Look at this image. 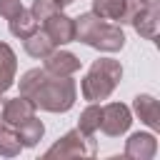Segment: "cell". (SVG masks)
Masks as SVG:
<instances>
[{
  "mask_svg": "<svg viewBox=\"0 0 160 160\" xmlns=\"http://www.w3.org/2000/svg\"><path fill=\"white\" fill-rule=\"evenodd\" d=\"M75 40L100 50V52H118L125 48V32L118 22L102 20L95 12H82L75 18Z\"/></svg>",
  "mask_w": 160,
  "mask_h": 160,
  "instance_id": "1",
  "label": "cell"
},
{
  "mask_svg": "<svg viewBox=\"0 0 160 160\" xmlns=\"http://www.w3.org/2000/svg\"><path fill=\"white\" fill-rule=\"evenodd\" d=\"M120 80H122V65L112 58H98L82 78V85H80L82 98L90 102L108 100L112 90L120 85Z\"/></svg>",
  "mask_w": 160,
  "mask_h": 160,
  "instance_id": "2",
  "label": "cell"
},
{
  "mask_svg": "<svg viewBox=\"0 0 160 160\" xmlns=\"http://www.w3.org/2000/svg\"><path fill=\"white\" fill-rule=\"evenodd\" d=\"M75 98H78V90H75V82L70 78H55V75L48 72V78L40 82V88L35 90V95L30 100L40 110L68 112L75 105Z\"/></svg>",
  "mask_w": 160,
  "mask_h": 160,
  "instance_id": "3",
  "label": "cell"
},
{
  "mask_svg": "<svg viewBox=\"0 0 160 160\" xmlns=\"http://www.w3.org/2000/svg\"><path fill=\"white\" fill-rule=\"evenodd\" d=\"M95 135H85L82 130H70L65 132L52 148L45 150V158H82V155H95Z\"/></svg>",
  "mask_w": 160,
  "mask_h": 160,
  "instance_id": "4",
  "label": "cell"
},
{
  "mask_svg": "<svg viewBox=\"0 0 160 160\" xmlns=\"http://www.w3.org/2000/svg\"><path fill=\"white\" fill-rule=\"evenodd\" d=\"M130 122H132V115H130L128 105H122V102H108L100 110V125H98V130H102L110 138H120L122 132L130 130Z\"/></svg>",
  "mask_w": 160,
  "mask_h": 160,
  "instance_id": "5",
  "label": "cell"
},
{
  "mask_svg": "<svg viewBox=\"0 0 160 160\" xmlns=\"http://www.w3.org/2000/svg\"><path fill=\"white\" fill-rule=\"evenodd\" d=\"M138 8H140V0H92V12L118 25L130 22Z\"/></svg>",
  "mask_w": 160,
  "mask_h": 160,
  "instance_id": "6",
  "label": "cell"
},
{
  "mask_svg": "<svg viewBox=\"0 0 160 160\" xmlns=\"http://www.w3.org/2000/svg\"><path fill=\"white\" fill-rule=\"evenodd\" d=\"M42 32L52 40V45H68L75 40V18H68L62 12L50 15L48 20H42Z\"/></svg>",
  "mask_w": 160,
  "mask_h": 160,
  "instance_id": "7",
  "label": "cell"
},
{
  "mask_svg": "<svg viewBox=\"0 0 160 160\" xmlns=\"http://www.w3.org/2000/svg\"><path fill=\"white\" fill-rule=\"evenodd\" d=\"M45 70L55 78H72L80 70V60L70 50H52L45 58Z\"/></svg>",
  "mask_w": 160,
  "mask_h": 160,
  "instance_id": "8",
  "label": "cell"
},
{
  "mask_svg": "<svg viewBox=\"0 0 160 160\" xmlns=\"http://www.w3.org/2000/svg\"><path fill=\"white\" fill-rule=\"evenodd\" d=\"M32 115H35V102H32L30 98L20 95V98H12V100H5L0 120L8 122V125H12V128H18L20 122H25V120L32 118Z\"/></svg>",
  "mask_w": 160,
  "mask_h": 160,
  "instance_id": "9",
  "label": "cell"
},
{
  "mask_svg": "<svg viewBox=\"0 0 160 160\" xmlns=\"http://www.w3.org/2000/svg\"><path fill=\"white\" fill-rule=\"evenodd\" d=\"M158 18H160V15H158V8H152V5H140V8L135 10L130 25L135 28V32H138L140 38L155 40V38H158V25H160Z\"/></svg>",
  "mask_w": 160,
  "mask_h": 160,
  "instance_id": "10",
  "label": "cell"
},
{
  "mask_svg": "<svg viewBox=\"0 0 160 160\" xmlns=\"http://www.w3.org/2000/svg\"><path fill=\"white\" fill-rule=\"evenodd\" d=\"M158 152V140L152 132H132L125 142V155L132 160H150Z\"/></svg>",
  "mask_w": 160,
  "mask_h": 160,
  "instance_id": "11",
  "label": "cell"
},
{
  "mask_svg": "<svg viewBox=\"0 0 160 160\" xmlns=\"http://www.w3.org/2000/svg\"><path fill=\"white\" fill-rule=\"evenodd\" d=\"M132 108H135L138 118H140L150 130H160V102L155 100V95H150V92L138 95L135 102H132Z\"/></svg>",
  "mask_w": 160,
  "mask_h": 160,
  "instance_id": "12",
  "label": "cell"
},
{
  "mask_svg": "<svg viewBox=\"0 0 160 160\" xmlns=\"http://www.w3.org/2000/svg\"><path fill=\"white\" fill-rule=\"evenodd\" d=\"M15 70H18V62H15L12 48H10L8 42H0V95L12 88V82H15Z\"/></svg>",
  "mask_w": 160,
  "mask_h": 160,
  "instance_id": "13",
  "label": "cell"
},
{
  "mask_svg": "<svg viewBox=\"0 0 160 160\" xmlns=\"http://www.w3.org/2000/svg\"><path fill=\"white\" fill-rule=\"evenodd\" d=\"M18 138H20V142H22V148H35L40 140H42V135H45V125L32 115V118H28L25 122H20L18 128Z\"/></svg>",
  "mask_w": 160,
  "mask_h": 160,
  "instance_id": "14",
  "label": "cell"
},
{
  "mask_svg": "<svg viewBox=\"0 0 160 160\" xmlns=\"http://www.w3.org/2000/svg\"><path fill=\"white\" fill-rule=\"evenodd\" d=\"M22 42H25V52H28L30 58H38V60H45V58L55 50L52 40H50L45 32H40V30H35L32 35H28Z\"/></svg>",
  "mask_w": 160,
  "mask_h": 160,
  "instance_id": "15",
  "label": "cell"
},
{
  "mask_svg": "<svg viewBox=\"0 0 160 160\" xmlns=\"http://www.w3.org/2000/svg\"><path fill=\"white\" fill-rule=\"evenodd\" d=\"M8 22H10V32H12L15 38H20V40H25L28 35H32V32L40 28V22L35 20V15H32L30 10H25V8H22L15 18H10Z\"/></svg>",
  "mask_w": 160,
  "mask_h": 160,
  "instance_id": "16",
  "label": "cell"
},
{
  "mask_svg": "<svg viewBox=\"0 0 160 160\" xmlns=\"http://www.w3.org/2000/svg\"><path fill=\"white\" fill-rule=\"evenodd\" d=\"M20 150H22V142L18 138V130L12 125L2 122L0 125V155L2 158H15V155H20Z\"/></svg>",
  "mask_w": 160,
  "mask_h": 160,
  "instance_id": "17",
  "label": "cell"
},
{
  "mask_svg": "<svg viewBox=\"0 0 160 160\" xmlns=\"http://www.w3.org/2000/svg\"><path fill=\"white\" fill-rule=\"evenodd\" d=\"M45 78H48V70H45V68H32V70H28V72L20 78V95L32 98L35 90L40 88V82H42Z\"/></svg>",
  "mask_w": 160,
  "mask_h": 160,
  "instance_id": "18",
  "label": "cell"
},
{
  "mask_svg": "<svg viewBox=\"0 0 160 160\" xmlns=\"http://www.w3.org/2000/svg\"><path fill=\"white\" fill-rule=\"evenodd\" d=\"M100 105L98 102H90L82 112H80V122H78V130H82L85 135H95L98 132V125H100Z\"/></svg>",
  "mask_w": 160,
  "mask_h": 160,
  "instance_id": "19",
  "label": "cell"
},
{
  "mask_svg": "<svg viewBox=\"0 0 160 160\" xmlns=\"http://www.w3.org/2000/svg\"><path fill=\"white\" fill-rule=\"evenodd\" d=\"M30 12L35 15V20H38V22H42V20H48L50 15L60 12V2H58V0H32Z\"/></svg>",
  "mask_w": 160,
  "mask_h": 160,
  "instance_id": "20",
  "label": "cell"
},
{
  "mask_svg": "<svg viewBox=\"0 0 160 160\" xmlns=\"http://www.w3.org/2000/svg\"><path fill=\"white\" fill-rule=\"evenodd\" d=\"M20 10H22V2H20V0H0V15H2L5 20L15 18Z\"/></svg>",
  "mask_w": 160,
  "mask_h": 160,
  "instance_id": "21",
  "label": "cell"
},
{
  "mask_svg": "<svg viewBox=\"0 0 160 160\" xmlns=\"http://www.w3.org/2000/svg\"><path fill=\"white\" fill-rule=\"evenodd\" d=\"M140 5H152V8H158L160 0H140Z\"/></svg>",
  "mask_w": 160,
  "mask_h": 160,
  "instance_id": "22",
  "label": "cell"
},
{
  "mask_svg": "<svg viewBox=\"0 0 160 160\" xmlns=\"http://www.w3.org/2000/svg\"><path fill=\"white\" fill-rule=\"evenodd\" d=\"M60 2V8H65V5H70V2H75V0H58Z\"/></svg>",
  "mask_w": 160,
  "mask_h": 160,
  "instance_id": "23",
  "label": "cell"
},
{
  "mask_svg": "<svg viewBox=\"0 0 160 160\" xmlns=\"http://www.w3.org/2000/svg\"><path fill=\"white\" fill-rule=\"evenodd\" d=\"M2 105H5V98L0 95V115H2Z\"/></svg>",
  "mask_w": 160,
  "mask_h": 160,
  "instance_id": "24",
  "label": "cell"
}]
</instances>
